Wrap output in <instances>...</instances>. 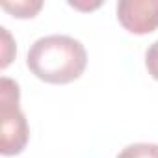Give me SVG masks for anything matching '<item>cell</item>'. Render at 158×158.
Here are the masks:
<instances>
[{
  "label": "cell",
  "instance_id": "6da1fadb",
  "mask_svg": "<svg viewBox=\"0 0 158 158\" xmlns=\"http://www.w3.org/2000/svg\"><path fill=\"white\" fill-rule=\"evenodd\" d=\"M26 65L43 82L69 84L82 76L88 65V52L74 37L45 35L30 47Z\"/></svg>",
  "mask_w": 158,
  "mask_h": 158
},
{
  "label": "cell",
  "instance_id": "7a4b0ae2",
  "mask_svg": "<svg viewBox=\"0 0 158 158\" xmlns=\"http://www.w3.org/2000/svg\"><path fill=\"white\" fill-rule=\"evenodd\" d=\"M19 97L17 82L4 76L0 82V152L4 156L23 152L30 138L26 115L19 108Z\"/></svg>",
  "mask_w": 158,
  "mask_h": 158
},
{
  "label": "cell",
  "instance_id": "3957f363",
  "mask_svg": "<svg viewBox=\"0 0 158 158\" xmlns=\"http://www.w3.org/2000/svg\"><path fill=\"white\" fill-rule=\"evenodd\" d=\"M117 21L130 34L154 32L158 28V0H119Z\"/></svg>",
  "mask_w": 158,
  "mask_h": 158
},
{
  "label": "cell",
  "instance_id": "277c9868",
  "mask_svg": "<svg viewBox=\"0 0 158 158\" xmlns=\"http://www.w3.org/2000/svg\"><path fill=\"white\" fill-rule=\"evenodd\" d=\"M2 8L6 11H10L13 17L19 19H28V17H35L37 11L43 8L41 0H17V2H2Z\"/></svg>",
  "mask_w": 158,
  "mask_h": 158
},
{
  "label": "cell",
  "instance_id": "5b68a950",
  "mask_svg": "<svg viewBox=\"0 0 158 158\" xmlns=\"http://www.w3.org/2000/svg\"><path fill=\"white\" fill-rule=\"evenodd\" d=\"M117 158H158V145L156 143H132L127 145Z\"/></svg>",
  "mask_w": 158,
  "mask_h": 158
},
{
  "label": "cell",
  "instance_id": "8992f818",
  "mask_svg": "<svg viewBox=\"0 0 158 158\" xmlns=\"http://www.w3.org/2000/svg\"><path fill=\"white\" fill-rule=\"evenodd\" d=\"M145 67L154 80H158V39L145 52Z\"/></svg>",
  "mask_w": 158,
  "mask_h": 158
},
{
  "label": "cell",
  "instance_id": "52a82bcc",
  "mask_svg": "<svg viewBox=\"0 0 158 158\" xmlns=\"http://www.w3.org/2000/svg\"><path fill=\"white\" fill-rule=\"evenodd\" d=\"M0 30H2V39H4V56H2V63H0V65H2V69L4 67H8L10 65V61H11V56H10V48H11V37H10V34H8V30L6 28H0Z\"/></svg>",
  "mask_w": 158,
  "mask_h": 158
}]
</instances>
